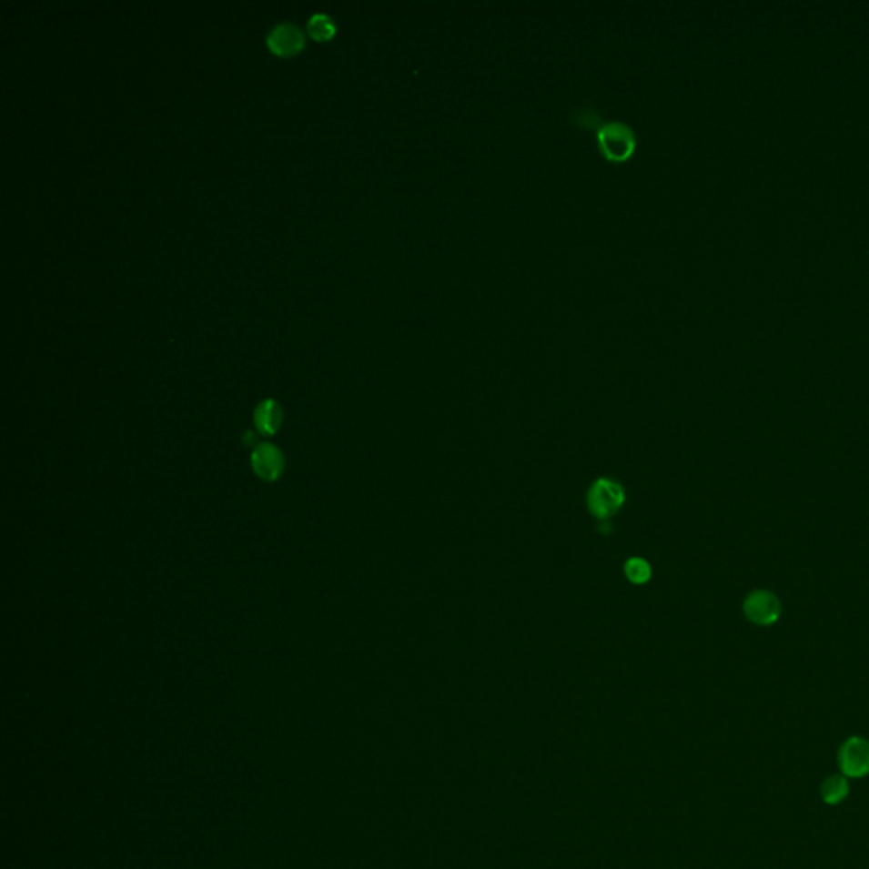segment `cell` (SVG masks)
Wrapping results in <instances>:
<instances>
[{
    "instance_id": "9c48e42d",
    "label": "cell",
    "mask_w": 869,
    "mask_h": 869,
    "mask_svg": "<svg viewBox=\"0 0 869 869\" xmlns=\"http://www.w3.org/2000/svg\"><path fill=\"white\" fill-rule=\"evenodd\" d=\"M308 33H309L313 38L318 39V41L331 38L333 33H335V23H333V19H331L329 15H327V14H313V15L308 19Z\"/></svg>"
},
{
    "instance_id": "8992f818",
    "label": "cell",
    "mask_w": 869,
    "mask_h": 869,
    "mask_svg": "<svg viewBox=\"0 0 869 869\" xmlns=\"http://www.w3.org/2000/svg\"><path fill=\"white\" fill-rule=\"evenodd\" d=\"M268 48L280 56H290L304 46L303 31L296 25L280 23L274 25L267 36Z\"/></svg>"
},
{
    "instance_id": "277c9868",
    "label": "cell",
    "mask_w": 869,
    "mask_h": 869,
    "mask_svg": "<svg viewBox=\"0 0 869 869\" xmlns=\"http://www.w3.org/2000/svg\"><path fill=\"white\" fill-rule=\"evenodd\" d=\"M839 768L845 778H864L869 774V741L849 737L839 749Z\"/></svg>"
},
{
    "instance_id": "ba28073f",
    "label": "cell",
    "mask_w": 869,
    "mask_h": 869,
    "mask_svg": "<svg viewBox=\"0 0 869 869\" xmlns=\"http://www.w3.org/2000/svg\"><path fill=\"white\" fill-rule=\"evenodd\" d=\"M820 794H822V800L827 805H839L841 802H844L847 794H849L847 778L841 776V774H834V776L825 778L822 786H820Z\"/></svg>"
},
{
    "instance_id": "3957f363",
    "label": "cell",
    "mask_w": 869,
    "mask_h": 869,
    "mask_svg": "<svg viewBox=\"0 0 869 869\" xmlns=\"http://www.w3.org/2000/svg\"><path fill=\"white\" fill-rule=\"evenodd\" d=\"M623 501H625V492L621 490V486L610 479L596 480L588 494L590 511L600 520H606L615 515L621 508Z\"/></svg>"
},
{
    "instance_id": "5b68a950",
    "label": "cell",
    "mask_w": 869,
    "mask_h": 869,
    "mask_svg": "<svg viewBox=\"0 0 869 869\" xmlns=\"http://www.w3.org/2000/svg\"><path fill=\"white\" fill-rule=\"evenodd\" d=\"M252 469L262 480L274 482L282 476L286 469V459L276 445L260 443L253 449Z\"/></svg>"
},
{
    "instance_id": "52a82bcc",
    "label": "cell",
    "mask_w": 869,
    "mask_h": 869,
    "mask_svg": "<svg viewBox=\"0 0 869 869\" xmlns=\"http://www.w3.org/2000/svg\"><path fill=\"white\" fill-rule=\"evenodd\" d=\"M253 421H255L257 429L265 437L276 435L278 429L282 427V421H284V413H282L280 404L274 399H265L255 408Z\"/></svg>"
},
{
    "instance_id": "7a4b0ae2",
    "label": "cell",
    "mask_w": 869,
    "mask_h": 869,
    "mask_svg": "<svg viewBox=\"0 0 869 869\" xmlns=\"http://www.w3.org/2000/svg\"><path fill=\"white\" fill-rule=\"evenodd\" d=\"M743 611L751 623L759 627H769L782 617L783 605L774 592L769 590H754L745 596Z\"/></svg>"
},
{
    "instance_id": "30bf717a",
    "label": "cell",
    "mask_w": 869,
    "mask_h": 869,
    "mask_svg": "<svg viewBox=\"0 0 869 869\" xmlns=\"http://www.w3.org/2000/svg\"><path fill=\"white\" fill-rule=\"evenodd\" d=\"M625 576L633 584H643V582L651 580L652 569H651L647 561H643L641 557H633V559H629L627 564H625Z\"/></svg>"
},
{
    "instance_id": "6da1fadb",
    "label": "cell",
    "mask_w": 869,
    "mask_h": 869,
    "mask_svg": "<svg viewBox=\"0 0 869 869\" xmlns=\"http://www.w3.org/2000/svg\"><path fill=\"white\" fill-rule=\"evenodd\" d=\"M600 150L611 162H623L635 152L637 138L631 126L625 123H605L598 129Z\"/></svg>"
}]
</instances>
